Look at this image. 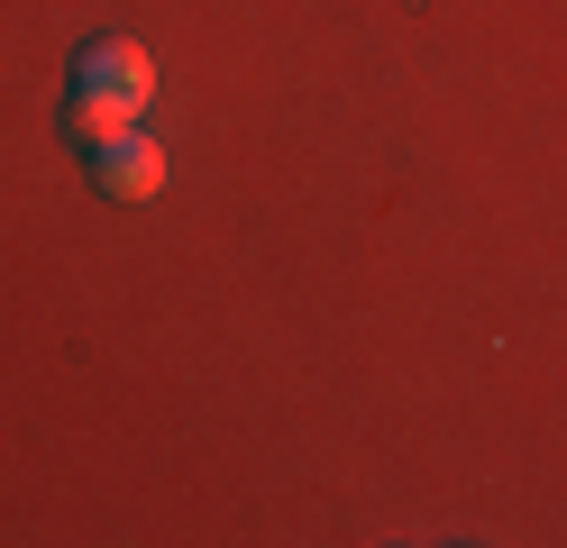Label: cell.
Returning <instances> with one entry per match:
<instances>
[{"label":"cell","mask_w":567,"mask_h":548,"mask_svg":"<svg viewBox=\"0 0 567 548\" xmlns=\"http://www.w3.org/2000/svg\"><path fill=\"white\" fill-rule=\"evenodd\" d=\"M156 101V55L137 37H92L74 55V101H64V137H111V128H137Z\"/></svg>","instance_id":"6da1fadb"},{"label":"cell","mask_w":567,"mask_h":548,"mask_svg":"<svg viewBox=\"0 0 567 548\" xmlns=\"http://www.w3.org/2000/svg\"><path fill=\"white\" fill-rule=\"evenodd\" d=\"M92 183L111 201H156L165 193V146L147 128H111V137H92Z\"/></svg>","instance_id":"7a4b0ae2"}]
</instances>
